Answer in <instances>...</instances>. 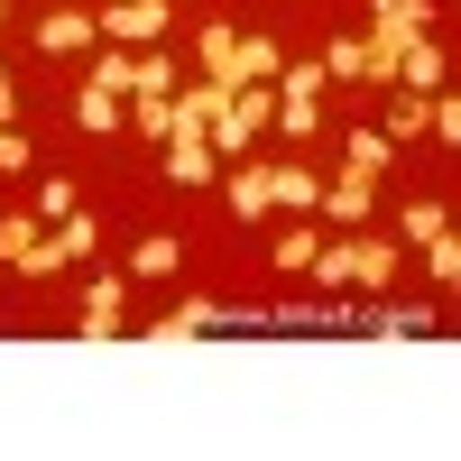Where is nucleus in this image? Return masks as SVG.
<instances>
[{
	"label": "nucleus",
	"instance_id": "5701e85b",
	"mask_svg": "<svg viewBox=\"0 0 461 461\" xmlns=\"http://www.w3.org/2000/svg\"><path fill=\"white\" fill-rule=\"evenodd\" d=\"M267 74H286V56L267 37H240V84H267Z\"/></svg>",
	"mask_w": 461,
	"mask_h": 461
},
{
	"label": "nucleus",
	"instance_id": "6e6552de",
	"mask_svg": "<svg viewBox=\"0 0 461 461\" xmlns=\"http://www.w3.org/2000/svg\"><path fill=\"white\" fill-rule=\"evenodd\" d=\"M212 323H221V304H212V295H185L176 314H158V323H148V341L167 351V341H194V332H212Z\"/></svg>",
	"mask_w": 461,
	"mask_h": 461
},
{
	"label": "nucleus",
	"instance_id": "aec40b11",
	"mask_svg": "<svg viewBox=\"0 0 461 461\" xmlns=\"http://www.w3.org/2000/svg\"><path fill=\"white\" fill-rule=\"evenodd\" d=\"M314 249H323V230H314V221H295L286 240H277V267H286V277H295V267H314Z\"/></svg>",
	"mask_w": 461,
	"mask_h": 461
},
{
	"label": "nucleus",
	"instance_id": "9d476101",
	"mask_svg": "<svg viewBox=\"0 0 461 461\" xmlns=\"http://www.w3.org/2000/svg\"><path fill=\"white\" fill-rule=\"evenodd\" d=\"M176 74H185L176 56L148 47V56H130V93H139V102H176Z\"/></svg>",
	"mask_w": 461,
	"mask_h": 461
},
{
	"label": "nucleus",
	"instance_id": "a211bd4d",
	"mask_svg": "<svg viewBox=\"0 0 461 461\" xmlns=\"http://www.w3.org/2000/svg\"><path fill=\"white\" fill-rule=\"evenodd\" d=\"M323 212H332V221H360V212H369V176H341V185H323Z\"/></svg>",
	"mask_w": 461,
	"mask_h": 461
},
{
	"label": "nucleus",
	"instance_id": "7ed1b4c3",
	"mask_svg": "<svg viewBox=\"0 0 461 461\" xmlns=\"http://www.w3.org/2000/svg\"><path fill=\"white\" fill-rule=\"evenodd\" d=\"M37 47H47V56H74V65H84V56L102 47V19H93V10H47V19H37Z\"/></svg>",
	"mask_w": 461,
	"mask_h": 461
},
{
	"label": "nucleus",
	"instance_id": "39448f33",
	"mask_svg": "<svg viewBox=\"0 0 461 461\" xmlns=\"http://www.w3.org/2000/svg\"><path fill=\"white\" fill-rule=\"evenodd\" d=\"M121 304H130V277H93V286H84V323H74V332H84V341H111V332H121Z\"/></svg>",
	"mask_w": 461,
	"mask_h": 461
},
{
	"label": "nucleus",
	"instance_id": "6ab92c4d",
	"mask_svg": "<svg viewBox=\"0 0 461 461\" xmlns=\"http://www.w3.org/2000/svg\"><path fill=\"white\" fill-rule=\"evenodd\" d=\"M397 230L425 249V240H443V230H452V212H443V203H406V212H397Z\"/></svg>",
	"mask_w": 461,
	"mask_h": 461
},
{
	"label": "nucleus",
	"instance_id": "cd10ccee",
	"mask_svg": "<svg viewBox=\"0 0 461 461\" xmlns=\"http://www.w3.org/2000/svg\"><path fill=\"white\" fill-rule=\"evenodd\" d=\"M314 277L323 286H351V249H314Z\"/></svg>",
	"mask_w": 461,
	"mask_h": 461
},
{
	"label": "nucleus",
	"instance_id": "f3484780",
	"mask_svg": "<svg viewBox=\"0 0 461 461\" xmlns=\"http://www.w3.org/2000/svg\"><path fill=\"white\" fill-rule=\"evenodd\" d=\"M277 121H286V139L304 148V139H323V111H314V93H286L277 102Z\"/></svg>",
	"mask_w": 461,
	"mask_h": 461
},
{
	"label": "nucleus",
	"instance_id": "f03ea898",
	"mask_svg": "<svg viewBox=\"0 0 461 461\" xmlns=\"http://www.w3.org/2000/svg\"><path fill=\"white\" fill-rule=\"evenodd\" d=\"M93 240H102V230H93L84 212H65L56 230H37V258H28V277H47V267H74V258H93Z\"/></svg>",
	"mask_w": 461,
	"mask_h": 461
},
{
	"label": "nucleus",
	"instance_id": "a878e982",
	"mask_svg": "<svg viewBox=\"0 0 461 461\" xmlns=\"http://www.w3.org/2000/svg\"><path fill=\"white\" fill-rule=\"evenodd\" d=\"M65 212H84V203H74L65 176H47V185H37V221H65Z\"/></svg>",
	"mask_w": 461,
	"mask_h": 461
},
{
	"label": "nucleus",
	"instance_id": "393cba45",
	"mask_svg": "<svg viewBox=\"0 0 461 461\" xmlns=\"http://www.w3.org/2000/svg\"><path fill=\"white\" fill-rule=\"evenodd\" d=\"M332 74L360 84V37H332V47H323V84H332Z\"/></svg>",
	"mask_w": 461,
	"mask_h": 461
},
{
	"label": "nucleus",
	"instance_id": "1a4fd4ad",
	"mask_svg": "<svg viewBox=\"0 0 461 461\" xmlns=\"http://www.w3.org/2000/svg\"><path fill=\"white\" fill-rule=\"evenodd\" d=\"M397 84L406 93H443V47H434V37H406V47H397Z\"/></svg>",
	"mask_w": 461,
	"mask_h": 461
},
{
	"label": "nucleus",
	"instance_id": "412c9836",
	"mask_svg": "<svg viewBox=\"0 0 461 461\" xmlns=\"http://www.w3.org/2000/svg\"><path fill=\"white\" fill-rule=\"evenodd\" d=\"M130 130L167 148V139H176V111H167V102H139V93H130Z\"/></svg>",
	"mask_w": 461,
	"mask_h": 461
},
{
	"label": "nucleus",
	"instance_id": "0eeeda50",
	"mask_svg": "<svg viewBox=\"0 0 461 461\" xmlns=\"http://www.w3.org/2000/svg\"><path fill=\"white\" fill-rule=\"evenodd\" d=\"M167 176H176V185H212V176H221L212 139H203V130H176V139H167Z\"/></svg>",
	"mask_w": 461,
	"mask_h": 461
},
{
	"label": "nucleus",
	"instance_id": "f257e3e1",
	"mask_svg": "<svg viewBox=\"0 0 461 461\" xmlns=\"http://www.w3.org/2000/svg\"><path fill=\"white\" fill-rule=\"evenodd\" d=\"M102 37H111V47H158V37H167V0H111Z\"/></svg>",
	"mask_w": 461,
	"mask_h": 461
},
{
	"label": "nucleus",
	"instance_id": "bb28decb",
	"mask_svg": "<svg viewBox=\"0 0 461 461\" xmlns=\"http://www.w3.org/2000/svg\"><path fill=\"white\" fill-rule=\"evenodd\" d=\"M0 176H28V139H19L10 121H0Z\"/></svg>",
	"mask_w": 461,
	"mask_h": 461
},
{
	"label": "nucleus",
	"instance_id": "dca6fc26",
	"mask_svg": "<svg viewBox=\"0 0 461 461\" xmlns=\"http://www.w3.org/2000/svg\"><path fill=\"white\" fill-rule=\"evenodd\" d=\"M74 121H84V130H121V93L84 84V93H74Z\"/></svg>",
	"mask_w": 461,
	"mask_h": 461
},
{
	"label": "nucleus",
	"instance_id": "4be33fe9",
	"mask_svg": "<svg viewBox=\"0 0 461 461\" xmlns=\"http://www.w3.org/2000/svg\"><path fill=\"white\" fill-rule=\"evenodd\" d=\"M425 102H434V93H397V102H388V139H425Z\"/></svg>",
	"mask_w": 461,
	"mask_h": 461
},
{
	"label": "nucleus",
	"instance_id": "4468645a",
	"mask_svg": "<svg viewBox=\"0 0 461 461\" xmlns=\"http://www.w3.org/2000/svg\"><path fill=\"white\" fill-rule=\"evenodd\" d=\"M37 258V212H0V267H28Z\"/></svg>",
	"mask_w": 461,
	"mask_h": 461
},
{
	"label": "nucleus",
	"instance_id": "ddd939ff",
	"mask_svg": "<svg viewBox=\"0 0 461 461\" xmlns=\"http://www.w3.org/2000/svg\"><path fill=\"white\" fill-rule=\"evenodd\" d=\"M130 277H139V286H167V277H176V240H167V230H148V240L130 249Z\"/></svg>",
	"mask_w": 461,
	"mask_h": 461
},
{
	"label": "nucleus",
	"instance_id": "423d86ee",
	"mask_svg": "<svg viewBox=\"0 0 461 461\" xmlns=\"http://www.w3.org/2000/svg\"><path fill=\"white\" fill-rule=\"evenodd\" d=\"M194 65L212 74V93H240V37H230L221 19H212V28L194 37Z\"/></svg>",
	"mask_w": 461,
	"mask_h": 461
},
{
	"label": "nucleus",
	"instance_id": "20e7f679",
	"mask_svg": "<svg viewBox=\"0 0 461 461\" xmlns=\"http://www.w3.org/2000/svg\"><path fill=\"white\" fill-rule=\"evenodd\" d=\"M267 212H323V176L304 167V158H286V167H267Z\"/></svg>",
	"mask_w": 461,
	"mask_h": 461
},
{
	"label": "nucleus",
	"instance_id": "9b49d317",
	"mask_svg": "<svg viewBox=\"0 0 461 461\" xmlns=\"http://www.w3.org/2000/svg\"><path fill=\"white\" fill-rule=\"evenodd\" d=\"M341 158H351V176L378 185V176H388V158H397V139H388V130H351V139H341Z\"/></svg>",
	"mask_w": 461,
	"mask_h": 461
},
{
	"label": "nucleus",
	"instance_id": "2eb2a0df",
	"mask_svg": "<svg viewBox=\"0 0 461 461\" xmlns=\"http://www.w3.org/2000/svg\"><path fill=\"white\" fill-rule=\"evenodd\" d=\"M230 212H240V221H267V167H240V176H230Z\"/></svg>",
	"mask_w": 461,
	"mask_h": 461
},
{
	"label": "nucleus",
	"instance_id": "b1692460",
	"mask_svg": "<svg viewBox=\"0 0 461 461\" xmlns=\"http://www.w3.org/2000/svg\"><path fill=\"white\" fill-rule=\"evenodd\" d=\"M425 267H434V286H443V295L461 286V240H452V230H443V240H425Z\"/></svg>",
	"mask_w": 461,
	"mask_h": 461
},
{
	"label": "nucleus",
	"instance_id": "f8f14e48",
	"mask_svg": "<svg viewBox=\"0 0 461 461\" xmlns=\"http://www.w3.org/2000/svg\"><path fill=\"white\" fill-rule=\"evenodd\" d=\"M388 277H397V240H351V286H369V295H378Z\"/></svg>",
	"mask_w": 461,
	"mask_h": 461
}]
</instances>
